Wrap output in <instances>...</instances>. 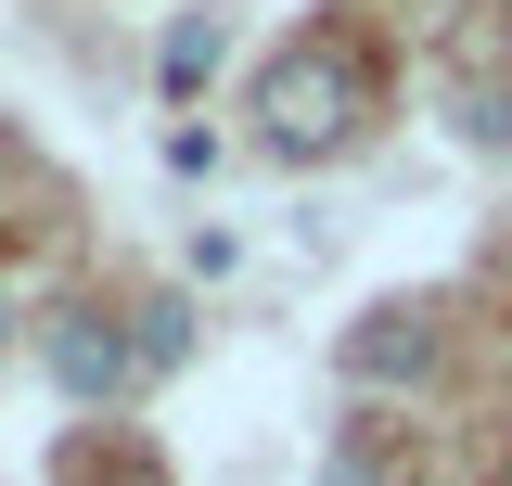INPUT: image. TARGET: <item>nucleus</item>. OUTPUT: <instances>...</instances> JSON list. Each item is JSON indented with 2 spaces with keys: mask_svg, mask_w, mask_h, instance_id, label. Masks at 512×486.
Returning <instances> with one entry per match:
<instances>
[{
  "mask_svg": "<svg viewBox=\"0 0 512 486\" xmlns=\"http://www.w3.org/2000/svg\"><path fill=\"white\" fill-rule=\"evenodd\" d=\"M154 77H167V103H192V90L218 77V13H180V26H167V52H154Z\"/></svg>",
  "mask_w": 512,
  "mask_h": 486,
  "instance_id": "20e7f679",
  "label": "nucleus"
},
{
  "mask_svg": "<svg viewBox=\"0 0 512 486\" xmlns=\"http://www.w3.org/2000/svg\"><path fill=\"white\" fill-rule=\"evenodd\" d=\"M180 346H192V320H180V307H167V295H154V307H141V371H167V359H180Z\"/></svg>",
  "mask_w": 512,
  "mask_h": 486,
  "instance_id": "39448f33",
  "label": "nucleus"
},
{
  "mask_svg": "<svg viewBox=\"0 0 512 486\" xmlns=\"http://www.w3.org/2000/svg\"><path fill=\"white\" fill-rule=\"evenodd\" d=\"M0 320H13V307H0Z\"/></svg>",
  "mask_w": 512,
  "mask_h": 486,
  "instance_id": "0eeeda50",
  "label": "nucleus"
},
{
  "mask_svg": "<svg viewBox=\"0 0 512 486\" xmlns=\"http://www.w3.org/2000/svg\"><path fill=\"white\" fill-rule=\"evenodd\" d=\"M346 371H359V384H423V371H436V320H423V307L359 320V333H346Z\"/></svg>",
  "mask_w": 512,
  "mask_h": 486,
  "instance_id": "7ed1b4c3",
  "label": "nucleus"
},
{
  "mask_svg": "<svg viewBox=\"0 0 512 486\" xmlns=\"http://www.w3.org/2000/svg\"><path fill=\"white\" fill-rule=\"evenodd\" d=\"M500 486H512V474H500Z\"/></svg>",
  "mask_w": 512,
  "mask_h": 486,
  "instance_id": "6e6552de",
  "label": "nucleus"
},
{
  "mask_svg": "<svg viewBox=\"0 0 512 486\" xmlns=\"http://www.w3.org/2000/svg\"><path fill=\"white\" fill-rule=\"evenodd\" d=\"M256 116H269L282 154H346V128H359V64L333 52V39L282 52L269 77H256Z\"/></svg>",
  "mask_w": 512,
  "mask_h": 486,
  "instance_id": "f257e3e1",
  "label": "nucleus"
},
{
  "mask_svg": "<svg viewBox=\"0 0 512 486\" xmlns=\"http://www.w3.org/2000/svg\"><path fill=\"white\" fill-rule=\"evenodd\" d=\"M320 486H384V461H372V435H333V461H320Z\"/></svg>",
  "mask_w": 512,
  "mask_h": 486,
  "instance_id": "423d86ee",
  "label": "nucleus"
},
{
  "mask_svg": "<svg viewBox=\"0 0 512 486\" xmlns=\"http://www.w3.org/2000/svg\"><path fill=\"white\" fill-rule=\"evenodd\" d=\"M52 384L77 397V410H116L128 384H141V333L103 320V307H64L52 320Z\"/></svg>",
  "mask_w": 512,
  "mask_h": 486,
  "instance_id": "f03ea898",
  "label": "nucleus"
}]
</instances>
